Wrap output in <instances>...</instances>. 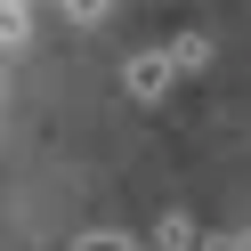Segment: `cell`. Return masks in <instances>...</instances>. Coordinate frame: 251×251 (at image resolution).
I'll list each match as a JSON object with an SVG mask.
<instances>
[{
    "instance_id": "5",
    "label": "cell",
    "mask_w": 251,
    "mask_h": 251,
    "mask_svg": "<svg viewBox=\"0 0 251 251\" xmlns=\"http://www.w3.org/2000/svg\"><path fill=\"white\" fill-rule=\"evenodd\" d=\"M25 33H33V17L25 8H0V49H25Z\"/></svg>"
},
{
    "instance_id": "1",
    "label": "cell",
    "mask_w": 251,
    "mask_h": 251,
    "mask_svg": "<svg viewBox=\"0 0 251 251\" xmlns=\"http://www.w3.org/2000/svg\"><path fill=\"white\" fill-rule=\"evenodd\" d=\"M170 81H178V57H170V41H162V49H138L130 65H122V89H130L138 105H162V98H170Z\"/></svg>"
},
{
    "instance_id": "2",
    "label": "cell",
    "mask_w": 251,
    "mask_h": 251,
    "mask_svg": "<svg viewBox=\"0 0 251 251\" xmlns=\"http://www.w3.org/2000/svg\"><path fill=\"white\" fill-rule=\"evenodd\" d=\"M202 243H211V235H202L186 211H162V219H154V251H202Z\"/></svg>"
},
{
    "instance_id": "6",
    "label": "cell",
    "mask_w": 251,
    "mask_h": 251,
    "mask_svg": "<svg viewBox=\"0 0 251 251\" xmlns=\"http://www.w3.org/2000/svg\"><path fill=\"white\" fill-rule=\"evenodd\" d=\"M73 251H138V243H130V235H114V227H89Z\"/></svg>"
},
{
    "instance_id": "3",
    "label": "cell",
    "mask_w": 251,
    "mask_h": 251,
    "mask_svg": "<svg viewBox=\"0 0 251 251\" xmlns=\"http://www.w3.org/2000/svg\"><path fill=\"white\" fill-rule=\"evenodd\" d=\"M170 57H178V73L211 65V33H178V41H170Z\"/></svg>"
},
{
    "instance_id": "7",
    "label": "cell",
    "mask_w": 251,
    "mask_h": 251,
    "mask_svg": "<svg viewBox=\"0 0 251 251\" xmlns=\"http://www.w3.org/2000/svg\"><path fill=\"white\" fill-rule=\"evenodd\" d=\"M0 8H33V0H0Z\"/></svg>"
},
{
    "instance_id": "4",
    "label": "cell",
    "mask_w": 251,
    "mask_h": 251,
    "mask_svg": "<svg viewBox=\"0 0 251 251\" xmlns=\"http://www.w3.org/2000/svg\"><path fill=\"white\" fill-rule=\"evenodd\" d=\"M57 8H65L73 25H105V17H114V0H57Z\"/></svg>"
}]
</instances>
